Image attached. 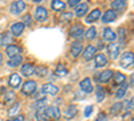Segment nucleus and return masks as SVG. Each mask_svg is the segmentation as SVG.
I'll return each mask as SVG.
<instances>
[{"instance_id":"2f4dec72","label":"nucleus","mask_w":134,"mask_h":121,"mask_svg":"<svg viewBox=\"0 0 134 121\" xmlns=\"http://www.w3.org/2000/svg\"><path fill=\"white\" fill-rule=\"evenodd\" d=\"M118 38L121 39L118 45H119V46H125V39H126V30H125L124 27H121V28L118 30Z\"/></svg>"},{"instance_id":"6e6552de","label":"nucleus","mask_w":134,"mask_h":121,"mask_svg":"<svg viewBox=\"0 0 134 121\" xmlns=\"http://www.w3.org/2000/svg\"><path fill=\"white\" fill-rule=\"evenodd\" d=\"M119 51H121V46L118 45V43L111 42L110 45L107 46V52H109V55H110L111 59H117L118 55H119Z\"/></svg>"},{"instance_id":"1a4fd4ad","label":"nucleus","mask_w":134,"mask_h":121,"mask_svg":"<svg viewBox=\"0 0 134 121\" xmlns=\"http://www.w3.org/2000/svg\"><path fill=\"white\" fill-rule=\"evenodd\" d=\"M76 113H78V109L75 105H67L63 111V116L66 120H72L76 116Z\"/></svg>"},{"instance_id":"f704fd0d","label":"nucleus","mask_w":134,"mask_h":121,"mask_svg":"<svg viewBox=\"0 0 134 121\" xmlns=\"http://www.w3.org/2000/svg\"><path fill=\"white\" fill-rule=\"evenodd\" d=\"M126 89H127V85H126V83H124V85H122V87H119V89L117 90V93H115V98H117V100H121V98L125 96Z\"/></svg>"},{"instance_id":"aec40b11","label":"nucleus","mask_w":134,"mask_h":121,"mask_svg":"<svg viewBox=\"0 0 134 121\" xmlns=\"http://www.w3.org/2000/svg\"><path fill=\"white\" fill-rule=\"evenodd\" d=\"M102 38H103V40L111 43V42H113V40L117 38V35L114 34V31L111 30V28L106 27V28H103V31H102Z\"/></svg>"},{"instance_id":"2eb2a0df","label":"nucleus","mask_w":134,"mask_h":121,"mask_svg":"<svg viewBox=\"0 0 134 121\" xmlns=\"http://www.w3.org/2000/svg\"><path fill=\"white\" fill-rule=\"evenodd\" d=\"M95 55H97V49L94 46H91V45L87 46L85 49V51H83V59L85 61H91Z\"/></svg>"},{"instance_id":"a211bd4d","label":"nucleus","mask_w":134,"mask_h":121,"mask_svg":"<svg viewBox=\"0 0 134 121\" xmlns=\"http://www.w3.org/2000/svg\"><path fill=\"white\" fill-rule=\"evenodd\" d=\"M88 11V4L87 3H79L75 7V16L76 18H82L86 15V12Z\"/></svg>"},{"instance_id":"c03bdc74","label":"nucleus","mask_w":134,"mask_h":121,"mask_svg":"<svg viewBox=\"0 0 134 121\" xmlns=\"http://www.w3.org/2000/svg\"><path fill=\"white\" fill-rule=\"evenodd\" d=\"M107 120V116L105 114V113H99L98 116H97V120L95 121H106Z\"/></svg>"},{"instance_id":"f8f14e48","label":"nucleus","mask_w":134,"mask_h":121,"mask_svg":"<svg viewBox=\"0 0 134 121\" xmlns=\"http://www.w3.org/2000/svg\"><path fill=\"white\" fill-rule=\"evenodd\" d=\"M100 19H102V23H111L117 19V12L113 9H107L103 15H100Z\"/></svg>"},{"instance_id":"f3484780","label":"nucleus","mask_w":134,"mask_h":121,"mask_svg":"<svg viewBox=\"0 0 134 121\" xmlns=\"http://www.w3.org/2000/svg\"><path fill=\"white\" fill-rule=\"evenodd\" d=\"M23 31H24V24L21 23V22H16V23H14L12 27H11V32H12L14 36H20L23 34Z\"/></svg>"},{"instance_id":"79ce46f5","label":"nucleus","mask_w":134,"mask_h":121,"mask_svg":"<svg viewBox=\"0 0 134 121\" xmlns=\"http://www.w3.org/2000/svg\"><path fill=\"white\" fill-rule=\"evenodd\" d=\"M8 121H24V116L19 114V116H15V117H11Z\"/></svg>"},{"instance_id":"a878e982","label":"nucleus","mask_w":134,"mask_h":121,"mask_svg":"<svg viewBox=\"0 0 134 121\" xmlns=\"http://www.w3.org/2000/svg\"><path fill=\"white\" fill-rule=\"evenodd\" d=\"M67 73H69V70H67V67L64 65H62V63H59L57 66V69H55V71H54V74L57 77H66Z\"/></svg>"},{"instance_id":"393cba45","label":"nucleus","mask_w":134,"mask_h":121,"mask_svg":"<svg viewBox=\"0 0 134 121\" xmlns=\"http://www.w3.org/2000/svg\"><path fill=\"white\" fill-rule=\"evenodd\" d=\"M51 8L54 11H64L66 3L62 2V0H52V2H51Z\"/></svg>"},{"instance_id":"4c0bfd02","label":"nucleus","mask_w":134,"mask_h":121,"mask_svg":"<svg viewBox=\"0 0 134 121\" xmlns=\"http://www.w3.org/2000/svg\"><path fill=\"white\" fill-rule=\"evenodd\" d=\"M19 109H20V104H19V102H15L12 106H11L9 111H8V114H9V116H15V114H18Z\"/></svg>"},{"instance_id":"20e7f679","label":"nucleus","mask_w":134,"mask_h":121,"mask_svg":"<svg viewBox=\"0 0 134 121\" xmlns=\"http://www.w3.org/2000/svg\"><path fill=\"white\" fill-rule=\"evenodd\" d=\"M113 71H111L110 69H107V70H103L102 73H99L98 75H95V80L99 82V83H107L111 78H113Z\"/></svg>"},{"instance_id":"ddd939ff","label":"nucleus","mask_w":134,"mask_h":121,"mask_svg":"<svg viewBox=\"0 0 134 121\" xmlns=\"http://www.w3.org/2000/svg\"><path fill=\"white\" fill-rule=\"evenodd\" d=\"M79 87H81V90L85 92L86 94L91 93V92L94 90V87H93V85H91V80H90V78H83V80L79 82Z\"/></svg>"},{"instance_id":"6ab92c4d","label":"nucleus","mask_w":134,"mask_h":121,"mask_svg":"<svg viewBox=\"0 0 134 121\" xmlns=\"http://www.w3.org/2000/svg\"><path fill=\"white\" fill-rule=\"evenodd\" d=\"M34 71H35V66L31 63H26L23 66H20V73L24 77H31L34 74Z\"/></svg>"},{"instance_id":"5701e85b","label":"nucleus","mask_w":134,"mask_h":121,"mask_svg":"<svg viewBox=\"0 0 134 121\" xmlns=\"http://www.w3.org/2000/svg\"><path fill=\"white\" fill-rule=\"evenodd\" d=\"M94 58H95V66L97 67H103V66L107 65V57L105 55V54H102V52L97 54Z\"/></svg>"},{"instance_id":"9b49d317","label":"nucleus","mask_w":134,"mask_h":121,"mask_svg":"<svg viewBox=\"0 0 134 121\" xmlns=\"http://www.w3.org/2000/svg\"><path fill=\"white\" fill-rule=\"evenodd\" d=\"M8 83L9 86L12 87V89H18V87L21 85V77L16 73H12L9 75V78H8Z\"/></svg>"},{"instance_id":"bb28decb","label":"nucleus","mask_w":134,"mask_h":121,"mask_svg":"<svg viewBox=\"0 0 134 121\" xmlns=\"http://www.w3.org/2000/svg\"><path fill=\"white\" fill-rule=\"evenodd\" d=\"M106 97V92L102 86H97V90H95V98H97V102H102Z\"/></svg>"},{"instance_id":"de8ad7c7","label":"nucleus","mask_w":134,"mask_h":121,"mask_svg":"<svg viewBox=\"0 0 134 121\" xmlns=\"http://www.w3.org/2000/svg\"><path fill=\"white\" fill-rule=\"evenodd\" d=\"M2 62H3V54L0 52V65H2Z\"/></svg>"},{"instance_id":"09e8293b","label":"nucleus","mask_w":134,"mask_h":121,"mask_svg":"<svg viewBox=\"0 0 134 121\" xmlns=\"http://www.w3.org/2000/svg\"><path fill=\"white\" fill-rule=\"evenodd\" d=\"M0 46H2V35H0Z\"/></svg>"},{"instance_id":"412c9836","label":"nucleus","mask_w":134,"mask_h":121,"mask_svg":"<svg viewBox=\"0 0 134 121\" xmlns=\"http://www.w3.org/2000/svg\"><path fill=\"white\" fill-rule=\"evenodd\" d=\"M100 18V11L97 8V9H93L91 12H88V15L86 16V23H94L98 19Z\"/></svg>"},{"instance_id":"cd10ccee","label":"nucleus","mask_w":134,"mask_h":121,"mask_svg":"<svg viewBox=\"0 0 134 121\" xmlns=\"http://www.w3.org/2000/svg\"><path fill=\"white\" fill-rule=\"evenodd\" d=\"M12 45V35L9 32H4L2 34V46H9Z\"/></svg>"},{"instance_id":"c756f323","label":"nucleus","mask_w":134,"mask_h":121,"mask_svg":"<svg viewBox=\"0 0 134 121\" xmlns=\"http://www.w3.org/2000/svg\"><path fill=\"white\" fill-rule=\"evenodd\" d=\"M122 109H124V105H122V102H115L113 106H111V109H110V113L113 114V116H117L118 113H121Z\"/></svg>"},{"instance_id":"9d476101","label":"nucleus","mask_w":134,"mask_h":121,"mask_svg":"<svg viewBox=\"0 0 134 121\" xmlns=\"http://www.w3.org/2000/svg\"><path fill=\"white\" fill-rule=\"evenodd\" d=\"M40 92H42L43 94H50V96H55V94H58L59 89H58V87L55 86L54 83H46V85H43V86H42Z\"/></svg>"},{"instance_id":"c85d7f7f","label":"nucleus","mask_w":134,"mask_h":121,"mask_svg":"<svg viewBox=\"0 0 134 121\" xmlns=\"http://www.w3.org/2000/svg\"><path fill=\"white\" fill-rule=\"evenodd\" d=\"M34 74H36L38 77L43 78V77H46V75H47V67H46V66H36V67H35V71H34Z\"/></svg>"},{"instance_id":"c9c22d12","label":"nucleus","mask_w":134,"mask_h":121,"mask_svg":"<svg viewBox=\"0 0 134 121\" xmlns=\"http://www.w3.org/2000/svg\"><path fill=\"white\" fill-rule=\"evenodd\" d=\"M44 106H46V100H38L36 102L32 104V109H36V111H40V109H44Z\"/></svg>"},{"instance_id":"a18cd8bd","label":"nucleus","mask_w":134,"mask_h":121,"mask_svg":"<svg viewBox=\"0 0 134 121\" xmlns=\"http://www.w3.org/2000/svg\"><path fill=\"white\" fill-rule=\"evenodd\" d=\"M79 3H81V0H69V6H70V7H72V8H74V7H76Z\"/></svg>"},{"instance_id":"a19ab883","label":"nucleus","mask_w":134,"mask_h":121,"mask_svg":"<svg viewBox=\"0 0 134 121\" xmlns=\"http://www.w3.org/2000/svg\"><path fill=\"white\" fill-rule=\"evenodd\" d=\"M91 113H93V106H91V105H88V106L85 109V116H86V117H90Z\"/></svg>"},{"instance_id":"423d86ee","label":"nucleus","mask_w":134,"mask_h":121,"mask_svg":"<svg viewBox=\"0 0 134 121\" xmlns=\"http://www.w3.org/2000/svg\"><path fill=\"white\" fill-rule=\"evenodd\" d=\"M70 36L74 39H81L82 36H85V28L81 24H75L70 28Z\"/></svg>"},{"instance_id":"f03ea898","label":"nucleus","mask_w":134,"mask_h":121,"mask_svg":"<svg viewBox=\"0 0 134 121\" xmlns=\"http://www.w3.org/2000/svg\"><path fill=\"white\" fill-rule=\"evenodd\" d=\"M26 8H27L26 3L21 2V0H18V2H14L12 4L9 6V12L12 15H20Z\"/></svg>"},{"instance_id":"0eeeda50","label":"nucleus","mask_w":134,"mask_h":121,"mask_svg":"<svg viewBox=\"0 0 134 121\" xmlns=\"http://www.w3.org/2000/svg\"><path fill=\"white\" fill-rule=\"evenodd\" d=\"M34 15H35V19H36L38 22H46L47 18H48L47 9L44 8V7H42V6H39V7L35 8V12H34Z\"/></svg>"},{"instance_id":"49530a36","label":"nucleus","mask_w":134,"mask_h":121,"mask_svg":"<svg viewBox=\"0 0 134 121\" xmlns=\"http://www.w3.org/2000/svg\"><path fill=\"white\" fill-rule=\"evenodd\" d=\"M126 109H127V111H131V109H133V98H130V101L126 102Z\"/></svg>"},{"instance_id":"e433bc0d","label":"nucleus","mask_w":134,"mask_h":121,"mask_svg":"<svg viewBox=\"0 0 134 121\" xmlns=\"http://www.w3.org/2000/svg\"><path fill=\"white\" fill-rule=\"evenodd\" d=\"M15 97H16V96H15V93H14V92H11V90H9V92H5V93H4V96H3L4 102L14 101V100H15Z\"/></svg>"},{"instance_id":"7ed1b4c3","label":"nucleus","mask_w":134,"mask_h":121,"mask_svg":"<svg viewBox=\"0 0 134 121\" xmlns=\"http://www.w3.org/2000/svg\"><path fill=\"white\" fill-rule=\"evenodd\" d=\"M36 92V82L35 81H27L23 83V86H21V93L26 94V96H32L34 93Z\"/></svg>"},{"instance_id":"f257e3e1","label":"nucleus","mask_w":134,"mask_h":121,"mask_svg":"<svg viewBox=\"0 0 134 121\" xmlns=\"http://www.w3.org/2000/svg\"><path fill=\"white\" fill-rule=\"evenodd\" d=\"M119 63H121V66L124 69H129V67H131L133 66V63H134V55H133V52L131 51H126V52H124L121 55V61H119Z\"/></svg>"},{"instance_id":"dca6fc26","label":"nucleus","mask_w":134,"mask_h":121,"mask_svg":"<svg viewBox=\"0 0 134 121\" xmlns=\"http://www.w3.org/2000/svg\"><path fill=\"white\" fill-rule=\"evenodd\" d=\"M20 52H21V47L15 46V45H9V46H7V49H5V54H7L9 58H14V57H16V55H20Z\"/></svg>"},{"instance_id":"473e14b6","label":"nucleus","mask_w":134,"mask_h":121,"mask_svg":"<svg viewBox=\"0 0 134 121\" xmlns=\"http://www.w3.org/2000/svg\"><path fill=\"white\" fill-rule=\"evenodd\" d=\"M35 118H36V121H48V117H47L46 112H44V109L36 111V113H35Z\"/></svg>"},{"instance_id":"72a5a7b5","label":"nucleus","mask_w":134,"mask_h":121,"mask_svg":"<svg viewBox=\"0 0 134 121\" xmlns=\"http://www.w3.org/2000/svg\"><path fill=\"white\" fill-rule=\"evenodd\" d=\"M114 77V82H115V85H122V83H125V75L122 74V73H115V74H113Z\"/></svg>"},{"instance_id":"4468645a","label":"nucleus","mask_w":134,"mask_h":121,"mask_svg":"<svg viewBox=\"0 0 134 121\" xmlns=\"http://www.w3.org/2000/svg\"><path fill=\"white\" fill-rule=\"evenodd\" d=\"M82 50H83L82 43H81L79 40H78V42H74L72 45H71V47H70V55H71L72 58H76L78 55H81Z\"/></svg>"},{"instance_id":"39448f33","label":"nucleus","mask_w":134,"mask_h":121,"mask_svg":"<svg viewBox=\"0 0 134 121\" xmlns=\"http://www.w3.org/2000/svg\"><path fill=\"white\" fill-rule=\"evenodd\" d=\"M44 112H46L48 118H52V120H59L62 116L58 106H47V108H44Z\"/></svg>"},{"instance_id":"b1692460","label":"nucleus","mask_w":134,"mask_h":121,"mask_svg":"<svg viewBox=\"0 0 134 121\" xmlns=\"http://www.w3.org/2000/svg\"><path fill=\"white\" fill-rule=\"evenodd\" d=\"M21 61H23V57L16 55L14 58H9V61L7 62V66H9V67H18V66L21 65Z\"/></svg>"},{"instance_id":"ea45409f","label":"nucleus","mask_w":134,"mask_h":121,"mask_svg":"<svg viewBox=\"0 0 134 121\" xmlns=\"http://www.w3.org/2000/svg\"><path fill=\"white\" fill-rule=\"evenodd\" d=\"M75 97H76V100H83V98L86 97V93L82 92V90H81V92H76V93H75Z\"/></svg>"},{"instance_id":"4be33fe9","label":"nucleus","mask_w":134,"mask_h":121,"mask_svg":"<svg viewBox=\"0 0 134 121\" xmlns=\"http://www.w3.org/2000/svg\"><path fill=\"white\" fill-rule=\"evenodd\" d=\"M125 8H126V2L125 0H114V2H111V9L115 11V12L124 11Z\"/></svg>"},{"instance_id":"7c9ffc66","label":"nucleus","mask_w":134,"mask_h":121,"mask_svg":"<svg viewBox=\"0 0 134 121\" xmlns=\"http://www.w3.org/2000/svg\"><path fill=\"white\" fill-rule=\"evenodd\" d=\"M85 36H86V39H88V40L95 39V36H97V28H95V27H90V28L85 32Z\"/></svg>"},{"instance_id":"37998d69","label":"nucleus","mask_w":134,"mask_h":121,"mask_svg":"<svg viewBox=\"0 0 134 121\" xmlns=\"http://www.w3.org/2000/svg\"><path fill=\"white\" fill-rule=\"evenodd\" d=\"M71 18H72V14H71V12H66V14H63V15H62V20H64V22L70 20Z\"/></svg>"},{"instance_id":"58836bf2","label":"nucleus","mask_w":134,"mask_h":121,"mask_svg":"<svg viewBox=\"0 0 134 121\" xmlns=\"http://www.w3.org/2000/svg\"><path fill=\"white\" fill-rule=\"evenodd\" d=\"M21 23L26 26H32V16L31 15H24L23 18H21Z\"/></svg>"}]
</instances>
